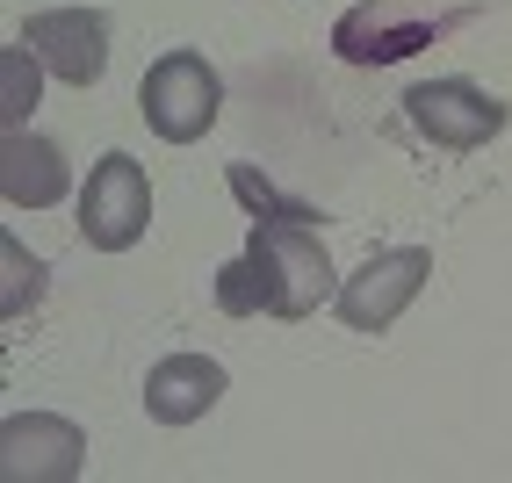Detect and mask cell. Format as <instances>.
Returning a JSON list of instances; mask_svg holds the SVG:
<instances>
[{
    "instance_id": "6da1fadb",
    "label": "cell",
    "mask_w": 512,
    "mask_h": 483,
    "mask_svg": "<svg viewBox=\"0 0 512 483\" xmlns=\"http://www.w3.org/2000/svg\"><path fill=\"white\" fill-rule=\"evenodd\" d=\"M476 15H491V0H361V8L339 15L332 51L347 65H397V58L433 51Z\"/></svg>"
},
{
    "instance_id": "5b68a950",
    "label": "cell",
    "mask_w": 512,
    "mask_h": 483,
    "mask_svg": "<svg viewBox=\"0 0 512 483\" xmlns=\"http://www.w3.org/2000/svg\"><path fill=\"white\" fill-rule=\"evenodd\" d=\"M404 116H412V130L426 137V145L476 152V145H491V137L505 130V101H491L476 80H419L412 94H404Z\"/></svg>"
},
{
    "instance_id": "7a4b0ae2",
    "label": "cell",
    "mask_w": 512,
    "mask_h": 483,
    "mask_svg": "<svg viewBox=\"0 0 512 483\" xmlns=\"http://www.w3.org/2000/svg\"><path fill=\"white\" fill-rule=\"evenodd\" d=\"M246 260L260 267V282H267V318H311V310L339 289L311 224H253Z\"/></svg>"
},
{
    "instance_id": "8992f818",
    "label": "cell",
    "mask_w": 512,
    "mask_h": 483,
    "mask_svg": "<svg viewBox=\"0 0 512 483\" xmlns=\"http://www.w3.org/2000/svg\"><path fill=\"white\" fill-rule=\"evenodd\" d=\"M87 469V433L51 411H15L0 419V476L8 483H73Z\"/></svg>"
},
{
    "instance_id": "8fae6325",
    "label": "cell",
    "mask_w": 512,
    "mask_h": 483,
    "mask_svg": "<svg viewBox=\"0 0 512 483\" xmlns=\"http://www.w3.org/2000/svg\"><path fill=\"white\" fill-rule=\"evenodd\" d=\"M231 195L238 202H246V210H253V224H325L318 210H311V202H296V195H282L275 181H267L260 174V166H231Z\"/></svg>"
},
{
    "instance_id": "ba28073f",
    "label": "cell",
    "mask_w": 512,
    "mask_h": 483,
    "mask_svg": "<svg viewBox=\"0 0 512 483\" xmlns=\"http://www.w3.org/2000/svg\"><path fill=\"white\" fill-rule=\"evenodd\" d=\"M22 44L44 58V73L65 87H94L109 65V15L101 8H44L22 22Z\"/></svg>"
},
{
    "instance_id": "52a82bcc",
    "label": "cell",
    "mask_w": 512,
    "mask_h": 483,
    "mask_svg": "<svg viewBox=\"0 0 512 483\" xmlns=\"http://www.w3.org/2000/svg\"><path fill=\"white\" fill-rule=\"evenodd\" d=\"M426 274H433V253L426 246H397V253L361 260L354 282H339V318H347L354 332H390L397 310L426 289Z\"/></svg>"
},
{
    "instance_id": "30bf717a",
    "label": "cell",
    "mask_w": 512,
    "mask_h": 483,
    "mask_svg": "<svg viewBox=\"0 0 512 483\" xmlns=\"http://www.w3.org/2000/svg\"><path fill=\"white\" fill-rule=\"evenodd\" d=\"M65 188H73V174H65V152L51 137H29V130L0 137V195L15 210H51V202H65Z\"/></svg>"
},
{
    "instance_id": "3957f363",
    "label": "cell",
    "mask_w": 512,
    "mask_h": 483,
    "mask_svg": "<svg viewBox=\"0 0 512 483\" xmlns=\"http://www.w3.org/2000/svg\"><path fill=\"white\" fill-rule=\"evenodd\" d=\"M138 109H145L152 137H166V145H195V137L217 123L224 87H217V73H210L202 51H166L145 73V87H138Z\"/></svg>"
},
{
    "instance_id": "9c48e42d",
    "label": "cell",
    "mask_w": 512,
    "mask_h": 483,
    "mask_svg": "<svg viewBox=\"0 0 512 483\" xmlns=\"http://www.w3.org/2000/svg\"><path fill=\"white\" fill-rule=\"evenodd\" d=\"M217 397H224V368L210 354H166L145 375V411L159 426H195Z\"/></svg>"
},
{
    "instance_id": "4fadbf2b",
    "label": "cell",
    "mask_w": 512,
    "mask_h": 483,
    "mask_svg": "<svg viewBox=\"0 0 512 483\" xmlns=\"http://www.w3.org/2000/svg\"><path fill=\"white\" fill-rule=\"evenodd\" d=\"M0 260H8V296H0V318H22V310L44 296L51 274H44L37 260H29V246H22L15 231H0Z\"/></svg>"
},
{
    "instance_id": "277c9868",
    "label": "cell",
    "mask_w": 512,
    "mask_h": 483,
    "mask_svg": "<svg viewBox=\"0 0 512 483\" xmlns=\"http://www.w3.org/2000/svg\"><path fill=\"white\" fill-rule=\"evenodd\" d=\"M145 224H152V181H145V166L130 152H101V166L80 188V238L94 253H123V246H138V238H145Z\"/></svg>"
},
{
    "instance_id": "5bb4252c",
    "label": "cell",
    "mask_w": 512,
    "mask_h": 483,
    "mask_svg": "<svg viewBox=\"0 0 512 483\" xmlns=\"http://www.w3.org/2000/svg\"><path fill=\"white\" fill-rule=\"evenodd\" d=\"M217 303H224V318H260V310H267V282H260V267L246 253L217 274Z\"/></svg>"
},
{
    "instance_id": "7c38bea8",
    "label": "cell",
    "mask_w": 512,
    "mask_h": 483,
    "mask_svg": "<svg viewBox=\"0 0 512 483\" xmlns=\"http://www.w3.org/2000/svg\"><path fill=\"white\" fill-rule=\"evenodd\" d=\"M0 80H8V101H0V123H8V130H22V123H29V109H37V80H44V58L29 51V44H15L8 58H0Z\"/></svg>"
}]
</instances>
